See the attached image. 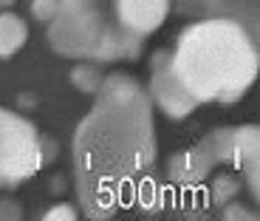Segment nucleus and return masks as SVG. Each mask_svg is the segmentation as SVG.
Listing matches in <instances>:
<instances>
[{
  "label": "nucleus",
  "mask_w": 260,
  "mask_h": 221,
  "mask_svg": "<svg viewBox=\"0 0 260 221\" xmlns=\"http://www.w3.org/2000/svg\"><path fill=\"white\" fill-rule=\"evenodd\" d=\"M43 218L46 221H74L77 218V210H74L71 204H57V207H51Z\"/></svg>",
  "instance_id": "14"
},
{
  "label": "nucleus",
  "mask_w": 260,
  "mask_h": 221,
  "mask_svg": "<svg viewBox=\"0 0 260 221\" xmlns=\"http://www.w3.org/2000/svg\"><path fill=\"white\" fill-rule=\"evenodd\" d=\"M238 190H241L238 179H232V176H218L212 182V202L218 204V207H223V204H229L235 196H238Z\"/></svg>",
  "instance_id": "12"
},
{
  "label": "nucleus",
  "mask_w": 260,
  "mask_h": 221,
  "mask_svg": "<svg viewBox=\"0 0 260 221\" xmlns=\"http://www.w3.org/2000/svg\"><path fill=\"white\" fill-rule=\"evenodd\" d=\"M232 164L246 176L249 193L260 196V130L257 125H243L232 133Z\"/></svg>",
  "instance_id": "9"
},
{
  "label": "nucleus",
  "mask_w": 260,
  "mask_h": 221,
  "mask_svg": "<svg viewBox=\"0 0 260 221\" xmlns=\"http://www.w3.org/2000/svg\"><path fill=\"white\" fill-rule=\"evenodd\" d=\"M181 14H201V17H232L238 23L257 32V0H170Z\"/></svg>",
  "instance_id": "8"
},
{
  "label": "nucleus",
  "mask_w": 260,
  "mask_h": 221,
  "mask_svg": "<svg viewBox=\"0 0 260 221\" xmlns=\"http://www.w3.org/2000/svg\"><path fill=\"white\" fill-rule=\"evenodd\" d=\"M232 128H218L204 136L192 150L170 159L167 176L178 187H198L209 179L215 164H232Z\"/></svg>",
  "instance_id": "5"
},
{
  "label": "nucleus",
  "mask_w": 260,
  "mask_h": 221,
  "mask_svg": "<svg viewBox=\"0 0 260 221\" xmlns=\"http://www.w3.org/2000/svg\"><path fill=\"white\" fill-rule=\"evenodd\" d=\"M71 82L77 85L79 91H85V94H96L99 85H102V74H99L96 65L82 63V65H77V68L71 71Z\"/></svg>",
  "instance_id": "11"
},
{
  "label": "nucleus",
  "mask_w": 260,
  "mask_h": 221,
  "mask_svg": "<svg viewBox=\"0 0 260 221\" xmlns=\"http://www.w3.org/2000/svg\"><path fill=\"white\" fill-rule=\"evenodd\" d=\"M150 102L158 110H164L173 119H184L198 108V99L187 91V85L178 79L170 63V51H156L153 57V71H150V88H147Z\"/></svg>",
  "instance_id": "6"
},
{
  "label": "nucleus",
  "mask_w": 260,
  "mask_h": 221,
  "mask_svg": "<svg viewBox=\"0 0 260 221\" xmlns=\"http://www.w3.org/2000/svg\"><path fill=\"white\" fill-rule=\"evenodd\" d=\"M170 0H116L113 3V14L127 32L147 37L153 34L170 14Z\"/></svg>",
  "instance_id": "7"
},
{
  "label": "nucleus",
  "mask_w": 260,
  "mask_h": 221,
  "mask_svg": "<svg viewBox=\"0 0 260 221\" xmlns=\"http://www.w3.org/2000/svg\"><path fill=\"white\" fill-rule=\"evenodd\" d=\"M173 71L198 102H238L257 79V43L232 17H204L170 51Z\"/></svg>",
  "instance_id": "2"
},
{
  "label": "nucleus",
  "mask_w": 260,
  "mask_h": 221,
  "mask_svg": "<svg viewBox=\"0 0 260 221\" xmlns=\"http://www.w3.org/2000/svg\"><path fill=\"white\" fill-rule=\"evenodd\" d=\"M48 43L57 54L74 60H133L144 37L127 32L116 17H108L102 0H59L48 20Z\"/></svg>",
  "instance_id": "3"
},
{
  "label": "nucleus",
  "mask_w": 260,
  "mask_h": 221,
  "mask_svg": "<svg viewBox=\"0 0 260 221\" xmlns=\"http://www.w3.org/2000/svg\"><path fill=\"white\" fill-rule=\"evenodd\" d=\"M9 6H14V0H0V12H3V9H9Z\"/></svg>",
  "instance_id": "17"
},
{
  "label": "nucleus",
  "mask_w": 260,
  "mask_h": 221,
  "mask_svg": "<svg viewBox=\"0 0 260 221\" xmlns=\"http://www.w3.org/2000/svg\"><path fill=\"white\" fill-rule=\"evenodd\" d=\"M0 218H20V207L14 202H0Z\"/></svg>",
  "instance_id": "16"
},
{
  "label": "nucleus",
  "mask_w": 260,
  "mask_h": 221,
  "mask_svg": "<svg viewBox=\"0 0 260 221\" xmlns=\"http://www.w3.org/2000/svg\"><path fill=\"white\" fill-rule=\"evenodd\" d=\"M28 40V29L26 23L12 12L0 14V60H9L26 46Z\"/></svg>",
  "instance_id": "10"
},
{
  "label": "nucleus",
  "mask_w": 260,
  "mask_h": 221,
  "mask_svg": "<svg viewBox=\"0 0 260 221\" xmlns=\"http://www.w3.org/2000/svg\"><path fill=\"white\" fill-rule=\"evenodd\" d=\"M57 6H59V0H34L31 3V12H34V17L37 20H51L54 17V12H57Z\"/></svg>",
  "instance_id": "13"
},
{
  "label": "nucleus",
  "mask_w": 260,
  "mask_h": 221,
  "mask_svg": "<svg viewBox=\"0 0 260 221\" xmlns=\"http://www.w3.org/2000/svg\"><path fill=\"white\" fill-rule=\"evenodd\" d=\"M223 218H246V221H254L257 218V213H252V210L241 207V204H223Z\"/></svg>",
  "instance_id": "15"
},
{
  "label": "nucleus",
  "mask_w": 260,
  "mask_h": 221,
  "mask_svg": "<svg viewBox=\"0 0 260 221\" xmlns=\"http://www.w3.org/2000/svg\"><path fill=\"white\" fill-rule=\"evenodd\" d=\"M43 168L40 133L28 119L0 108V190L17 187Z\"/></svg>",
  "instance_id": "4"
},
{
  "label": "nucleus",
  "mask_w": 260,
  "mask_h": 221,
  "mask_svg": "<svg viewBox=\"0 0 260 221\" xmlns=\"http://www.w3.org/2000/svg\"><path fill=\"white\" fill-rule=\"evenodd\" d=\"M156 122L147 91L130 74H108L96 105L74 133V176L88 218H111L139 202L156 168Z\"/></svg>",
  "instance_id": "1"
}]
</instances>
